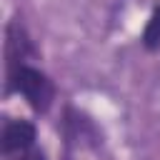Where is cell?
<instances>
[{
    "label": "cell",
    "instance_id": "2",
    "mask_svg": "<svg viewBox=\"0 0 160 160\" xmlns=\"http://www.w3.org/2000/svg\"><path fill=\"white\" fill-rule=\"evenodd\" d=\"M35 140V128L25 120H12L2 130V152H22L30 150Z\"/></svg>",
    "mask_w": 160,
    "mask_h": 160
},
{
    "label": "cell",
    "instance_id": "1",
    "mask_svg": "<svg viewBox=\"0 0 160 160\" xmlns=\"http://www.w3.org/2000/svg\"><path fill=\"white\" fill-rule=\"evenodd\" d=\"M12 80H15L18 92H22V98L32 108L45 110L50 105V100H52V85H50V80L42 72H38L35 68L20 65V68L12 70Z\"/></svg>",
    "mask_w": 160,
    "mask_h": 160
},
{
    "label": "cell",
    "instance_id": "3",
    "mask_svg": "<svg viewBox=\"0 0 160 160\" xmlns=\"http://www.w3.org/2000/svg\"><path fill=\"white\" fill-rule=\"evenodd\" d=\"M142 42H145V48H150V50L160 48V8H155V12L150 15L148 28H145V32H142Z\"/></svg>",
    "mask_w": 160,
    "mask_h": 160
},
{
    "label": "cell",
    "instance_id": "4",
    "mask_svg": "<svg viewBox=\"0 0 160 160\" xmlns=\"http://www.w3.org/2000/svg\"><path fill=\"white\" fill-rule=\"evenodd\" d=\"M15 160H45V155H42L40 150H22Z\"/></svg>",
    "mask_w": 160,
    "mask_h": 160
}]
</instances>
